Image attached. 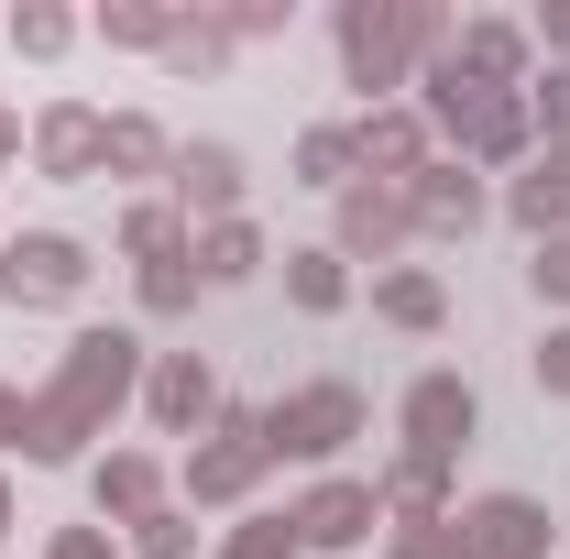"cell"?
<instances>
[{
    "label": "cell",
    "instance_id": "obj_36",
    "mask_svg": "<svg viewBox=\"0 0 570 559\" xmlns=\"http://www.w3.org/2000/svg\"><path fill=\"white\" fill-rule=\"evenodd\" d=\"M538 395L570 406V318H549V341H538Z\"/></svg>",
    "mask_w": 570,
    "mask_h": 559
},
{
    "label": "cell",
    "instance_id": "obj_15",
    "mask_svg": "<svg viewBox=\"0 0 570 559\" xmlns=\"http://www.w3.org/2000/svg\"><path fill=\"white\" fill-rule=\"evenodd\" d=\"M352 154H362L373 187H417V165H439V133L417 121V99H384V110L352 121Z\"/></svg>",
    "mask_w": 570,
    "mask_h": 559
},
{
    "label": "cell",
    "instance_id": "obj_40",
    "mask_svg": "<svg viewBox=\"0 0 570 559\" xmlns=\"http://www.w3.org/2000/svg\"><path fill=\"white\" fill-rule=\"evenodd\" d=\"M11 154H22V110H0V165H11Z\"/></svg>",
    "mask_w": 570,
    "mask_h": 559
},
{
    "label": "cell",
    "instance_id": "obj_28",
    "mask_svg": "<svg viewBox=\"0 0 570 559\" xmlns=\"http://www.w3.org/2000/svg\"><path fill=\"white\" fill-rule=\"evenodd\" d=\"M0 33H11V56H33V67H56V56H67V45L88 33V22H77L67 0H22V11H11Z\"/></svg>",
    "mask_w": 570,
    "mask_h": 559
},
{
    "label": "cell",
    "instance_id": "obj_16",
    "mask_svg": "<svg viewBox=\"0 0 570 559\" xmlns=\"http://www.w3.org/2000/svg\"><path fill=\"white\" fill-rule=\"evenodd\" d=\"M406 209H417V242H472L483 219H494V187L472 176V165H417V187H406Z\"/></svg>",
    "mask_w": 570,
    "mask_h": 559
},
{
    "label": "cell",
    "instance_id": "obj_31",
    "mask_svg": "<svg viewBox=\"0 0 570 559\" xmlns=\"http://www.w3.org/2000/svg\"><path fill=\"white\" fill-rule=\"evenodd\" d=\"M121 559H198V516L187 504H154L142 527H121Z\"/></svg>",
    "mask_w": 570,
    "mask_h": 559
},
{
    "label": "cell",
    "instance_id": "obj_27",
    "mask_svg": "<svg viewBox=\"0 0 570 559\" xmlns=\"http://www.w3.org/2000/svg\"><path fill=\"white\" fill-rule=\"evenodd\" d=\"M352 176H362V154H352V121H307V133H296V187L341 198Z\"/></svg>",
    "mask_w": 570,
    "mask_h": 559
},
{
    "label": "cell",
    "instance_id": "obj_2",
    "mask_svg": "<svg viewBox=\"0 0 570 559\" xmlns=\"http://www.w3.org/2000/svg\"><path fill=\"white\" fill-rule=\"evenodd\" d=\"M275 472V439H264V406H219V428L176 461V504L187 516H230L253 504V483Z\"/></svg>",
    "mask_w": 570,
    "mask_h": 559
},
{
    "label": "cell",
    "instance_id": "obj_25",
    "mask_svg": "<svg viewBox=\"0 0 570 559\" xmlns=\"http://www.w3.org/2000/svg\"><path fill=\"white\" fill-rule=\"evenodd\" d=\"M230 56H242V45H230V22H219V11H198V0H176V33H165V77H219Z\"/></svg>",
    "mask_w": 570,
    "mask_h": 559
},
{
    "label": "cell",
    "instance_id": "obj_21",
    "mask_svg": "<svg viewBox=\"0 0 570 559\" xmlns=\"http://www.w3.org/2000/svg\"><path fill=\"white\" fill-rule=\"evenodd\" d=\"M187 264H198V285H253L264 275V264H275V242H264V231H253V209L242 219H209V231H198V242H187Z\"/></svg>",
    "mask_w": 570,
    "mask_h": 559
},
{
    "label": "cell",
    "instance_id": "obj_19",
    "mask_svg": "<svg viewBox=\"0 0 570 559\" xmlns=\"http://www.w3.org/2000/svg\"><path fill=\"white\" fill-rule=\"evenodd\" d=\"M373 318L406 330V341H439V330H450V285L428 275V264H384V275H373Z\"/></svg>",
    "mask_w": 570,
    "mask_h": 559
},
{
    "label": "cell",
    "instance_id": "obj_18",
    "mask_svg": "<svg viewBox=\"0 0 570 559\" xmlns=\"http://www.w3.org/2000/svg\"><path fill=\"white\" fill-rule=\"evenodd\" d=\"M99 176H110V187H154V176H176V133H165L154 110H110V133H99Z\"/></svg>",
    "mask_w": 570,
    "mask_h": 559
},
{
    "label": "cell",
    "instance_id": "obj_20",
    "mask_svg": "<svg viewBox=\"0 0 570 559\" xmlns=\"http://www.w3.org/2000/svg\"><path fill=\"white\" fill-rule=\"evenodd\" d=\"M373 493H384V527H417V516H461V493H450V461H428V450H395V461L373 472Z\"/></svg>",
    "mask_w": 570,
    "mask_h": 559
},
{
    "label": "cell",
    "instance_id": "obj_32",
    "mask_svg": "<svg viewBox=\"0 0 570 559\" xmlns=\"http://www.w3.org/2000/svg\"><path fill=\"white\" fill-rule=\"evenodd\" d=\"M384 559H472L461 516H417V527H384Z\"/></svg>",
    "mask_w": 570,
    "mask_h": 559
},
{
    "label": "cell",
    "instance_id": "obj_1",
    "mask_svg": "<svg viewBox=\"0 0 570 559\" xmlns=\"http://www.w3.org/2000/svg\"><path fill=\"white\" fill-rule=\"evenodd\" d=\"M142 373H154V351H142L132 330H77V341L56 351V373L22 395V461H33V472L88 461V439H110V418L142 406Z\"/></svg>",
    "mask_w": 570,
    "mask_h": 559
},
{
    "label": "cell",
    "instance_id": "obj_26",
    "mask_svg": "<svg viewBox=\"0 0 570 559\" xmlns=\"http://www.w3.org/2000/svg\"><path fill=\"white\" fill-rule=\"evenodd\" d=\"M88 33H99L110 56H165V33H176V0H99V11H88Z\"/></svg>",
    "mask_w": 570,
    "mask_h": 559
},
{
    "label": "cell",
    "instance_id": "obj_3",
    "mask_svg": "<svg viewBox=\"0 0 570 559\" xmlns=\"http://www.w3.org/2000/svg\"><path fill=\"white\" fill-rule=\"evenodd\" d=\"M330 45H341V88H362V110H384L395 88H417L406 0H341L330 11Z\"/></svg>",
    "mask_w": 570,
    "mask_h": 559
},
{
    "label": "cell",
    "instance_id": "obj_33",
    "mask_svg": "<svg viewBox=\"0 0 570 559\" xmlns=\"http://www.w3.org/2000/svg\"><path fill=\"white\" fill-rule=\"evenodd\" d=\"M527 121H538V143H549V133H570V56L527 77Z\"/></svg>",
    "mask_w": 570,
    "mask_h": 559
},
{
    "label": "cell",
    "instance_id": "obj_37",
    "mask_svg": "<svg viewBox=\"0 0 570 559\" xmlns=\"http://www.w3.org/2000/svg\"><path fill=\"white\" fill-rule=\"evenodd\" d=\"M45 559H121V538H110V527H56Z\"/></svg>",
    "mask_w": 570,
    "mask_h": 559
},
{
    "label": "cell",
    "instance_id": "obj_7",
    "mask_svg": "<svg viewBox=\"0 0 570 559\" xmlns=\"http://www.w3.org/2000/svg\"><path fill=\"white\" fill-rule=\"evenodd\" d=\"M219 406H230V395H219V362H209V351H154V373H142V418L165 428V439L198 450V439L219 428Z\"/></svg>",
    "mask_w": 570,
    "mask_h": 559
},
{
    "label": "cell",
    "instance_id": "obj_11",
    "mask_svg": "<svg viewBox=\"0 0 570 559\" xmlns=\"http://www.w3.org/2000/svg\"><path fill=\"white\" fill-rule=\"evenodd\" d=\"M538 154V121H527V88H483L472 110H461V133H450V165H472V176H515Z\"/></svg>",
    "mask_w": 570,
    "mask_h": 559
},
{
    "label": "cell",
    "instance_id": "obj_38",
    "mask_svg": "<svg viewBox=\"0 0 570 559\" xmlns=\"http://www.w3.org/2000/svg\"><path fill=\"white\" fill-rule=\"evenodd\" d=\"M527 45H538V67H560V56H570V0H549V11L527 22Z\"/></svg>",
    "mask_w": 570,
    "mask_h": 559
},
{
    "label": "cell",
    "instance_id": "obj_24",
    "mask_svg": "<svg viewBox=\"0 0 570 559\" xmlns=\"http://www.w3.org/2000/svg\"><path fill=\"white\" fill-rule=\"evenodd\" d=\"M187 242H198V231H187V209H176V198H132V209H121V264H187Z\"/></svg>",
    "mask_w": 570,
    "mask_h": 559
},
{
    "label": "cell",
    "instance_id": "obj_13",
    "mask_svg": "<svg viewBox=\"0 0 570 559\" xmlns=\"http://www.w3.org/2000/svg\"><path fill=\"white\" fill-rule=\"evenodd\" d=\"M450 67L472 77V88H527L538 77V45H527L515 11H461L450 22Z\"/></svg>",
    "mask_w": 570,
    "mask_h": 559
},
{
    "label": "cell",
    "instance_id": "obj_30",
    "mask_svg": "<svg viewBox=\"0 0 570 559\" xmlns=\"http://www.w3.org/2000/svg\"><path fill=\"white\" fill-rule=\"evenodd\" d=\"M198 296H209L198 264H142V275H132V307H142V318H198Z\"/></svg>",
    "mask_w": 570,
    "mask_h": 559
},
{
    "label": "cell",
    "instance_id": "obj_14",
    "mask_svg": "<svg viewBox=\"0 0 570 559\" xmlns=\"http://www.w3.org/2000/svg\"><path fill=\"white\" fill-rule=\"evenodd\" d=\"M461 527H472V559H560V516L538 493H472Z\"/></svg>",
    "mask_w": 570,
    "mask_h": 559
},
{
    "label": "cell",
    "instance_id": "obj_35",
    "mask_svg": "<svg viewBox=\"0 0 570 559\" xmlns=\"http://www.w3.org/2000/svg\"><path fill=\"white\" fill-rule=\"evenodd\" d=\"M219 22H230V45H264V33L296 22V0H219Z\"/></svg>",
    "mask_w": 570,
    "mask_h": 559
},
{
    "label": "cell",
    "instance_id": "obj_41",
    "mask_svg": "<svg viewBox=\"0 0 570 559\" xmlns=\"http://www.w3.org/2000/svg\"><path fill=\"white\" fill-rule=\"evenodd\" d=\"M11 516H22V504H11V483H0V538H11Z\"/></svg>",
    "mask_w": 570,
    "mask_h": 559
},
{
    "label": "cell",
    "instance_id": "obj_17",
    "mask_svg": "<svg viewBox=\"0 0 570 559\" xmlns=\"http://www.w3.org/2000/svg\"><path fill=\"white\" fill-rule=\"evenodd\" d=\"M88 504H99V527H142L154 504H176V483L154 450H110V461H88Z\"/></svg>",
    "mask_w": 570,
    "mask_h": 559
},
{
    "label": "cell",
    "instance_id": "obj_22",
    "mask_svg": "<svg viewBox=\"0 0 570 559\" xmlns=\"http://www.w3.org/2000/svg\"><path fill=\"white\" fill-rule=\"evenodd\" d=\"M285 307H296V318H341V307H352V264H341L330 242H296V253H285Z\"/></svg>",
    "mask_w": 570,
    "mask_h": 559
},
{
    "label": "cell",
    "instance_id": "obj_39",
    "mask_svg": "<svg viewBox=\"0 0 570 559\" xmlns=\"http://www.w3.org/2000/svg\"><path fill=\"white\" fill-rule=\"evenodd\" d=\"M0 450H22V384H0Z\"/></svg>",
    "mask_w": 570,
    "mask_h": 559
},
{
    "label": "cell",
    "instance_id": "obj_10",
    "mask_svg": "<svg viewBox=\"0 0 570 559\" xmlns=\"http://www.w3.org/2000/svg\"><path fill=\"white\" fill-rule=\"evenodd\" d=\"M406 242H417V209H406V187H373V176H352V187H341V219H330V253L384 275Z\"/></svg>",
    "mask_w": 570,
    "mask_h": 559
},
{
    "label": "cell",
    "instance_id": "obj_8",
    "mask_svg": "<svg viewBox=\"0 0 570 559\" xmlns=\"http://www.w3.org/2000/svg\"><path fill=\"white\" fill-rule=\"evenodd\" d=\"M395 428H406V450H428V461H461V450L483 439V395L439 362V373H417V384L395 395Z\"/></svg>",
    "mask_w": 570,
    "mask_h": 559
},
{
    "label": "cell",
    "instance_id": "obj_5",
    "mask_svg": "<svg viewBox=\"0 0 570 559\" xmlns=\"http://www.w3.org/2000/svg\"><path fill=\"white\" fill-rule=\"evenodd\" d=\"M88 242L77 231H0V307L11 318H45V307H77L88 296Z\"/></svg>",
    "mask_w": 570,
    "mask_h": 559
},
{
    "label": "cell",
    "instance_id": "obj_12",
    "mask_svg": "<svg viewBox=\"0 0 570 559\" xmlns=\"http://www.w3.org/2000/svg\"><path fill=\"white\" fill-rule=\"evenodd\" d=\"M242 187H253L242 143H176V176H165V198L187 209V231H209V219H242Z\"/></svg>",
    "mask_w": 570,
    "mask_h": 559
},
{
    "label": "cell",
    "instance_id": "obj_23",
    "mask_svg": "<svg viewBox=\"0 0 570 559\" xmlns=\"http://www.w3.org/2000/svg\"><path fill=\"white\" fill-rule=\"evenodd\" d=\"M504 219L527 231V253H538V242H560V231H570V187L549 176V165H538V154H527V165L504 176Z\"/></svg>",
    "mask_w": 570,
    "mask_h": 559
},
{
    "label": "cell",
    "instance_id": "obj_34",
    "mask_svg": "<svg viewBox=\"0 0 570 559\" xmlns=\"http://www.w3.org/2000/svg\"><path fill=\"white\" fill-rule=\"evenodd\" d=\"M527 285H538V307H560V318H570V231L527 253Z\"/></svg>",
    "mask_w": 570,
    "mask_h": 559
},
{
    "label": "cell",
    "instance_id": "obj_6",
    "mask_svg": "<svg viewBox=\"0 0 570 559\" xmlns=\"http://www.w3.org/2000/svg\"><path fill=\"white\" fill-rule=\"evenodd\" d=\"M285 516H296V549H307V559H352L362 538L384 527V493L362 483V472H318Z\"/></svg>",
    "mask_w": 570,
    "mask_h": 559
},
{
    "label": "cell",
    "instance_id": "obj_9",
    "mask_svg": "<svg viewBox=\"0 0 570 559\" xmlns=\"http://www.w3.org/2000/svg\"><path fill=\"white\" fill-rule=\"evenodd\" d=\"M99 133H110L99 99H45V110L22 121V154H33L45 187H88V176H99Z\"/></svg>",
    "mask_w": 570,
    "mask_h": 559
},
{
    "label": "cell",
    "instance_id": "obj_4",
    "mask_svg": "<svg viewBox=\"0 0 570 559\" xmlns=\"http://www.w3.org/2000/svg\"><path fill=\"white\" fill-rule=\"evenodd\" d=\"M362 384H341V373H318V384H296V395H275L264 406V439H275V461H307V472H330L341 450L362 439Z\"/></svg>",
    "mask_w": 570,
    "mask_h": 559
},
{
    "label": "cell",
    "instance_id": "obj_29",
    "mask_svg": "<svg viewBox=\"0 0 570 559\" xmlns=\"http://www.w3.org/2000/svg\"><path fill=\"white\" fill-rule=\"evenodd\" d=\"M209 559H307V549H296V516L253 504L242 527H219V549H209Z\"/></svg>",
    "mask_w": 570,
    "mask_h": 559
}]
</instances>
